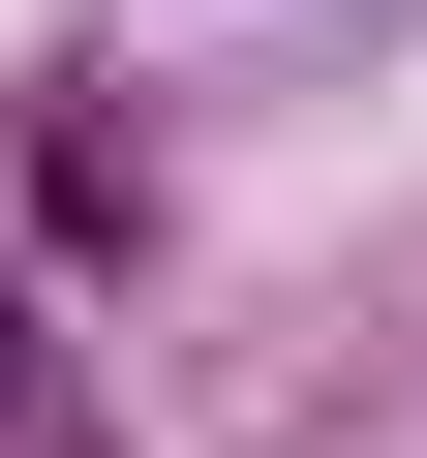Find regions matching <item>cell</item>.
Listing matches in <instances>:
<instances>
[{
    "label": "cell",
    "instance_id": "obj_1",
    "mask_svg": "<svg viewBox=\"0 0 427 458\" xmlns=\"http://www.w3.org/2000/svg\"><path fill=\"white\" fill-rule=\"evenodd\" d=\"M0 428H31V306H0Z\"/></svg>",
    "mask_w": 427,
    "mask_h": 458
}]
</instances>
